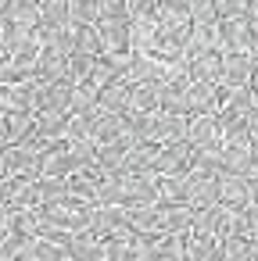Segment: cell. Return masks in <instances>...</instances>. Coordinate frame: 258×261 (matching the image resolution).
Wrapping results in <instances>:
<instances>
[{
    "instance_id": "1",
    "label": "cell",
    "mask_w": 258,
    "mask_h": 261,
    "mask_svg": "<svg viewBox=\"0 0 258 261\" xmlns=\"http://www.w3.org/2000/svg\"><path fill=\"white\" fill-rule=\"evenodd\" d=\"M219 200L229 204V207H247L251 204V179L247 175L222 172L219 175Z\"/></svg>"
},
{
    "instance_id": "2",
    "label": "cell",
    "mask_w": 258,
    "mask_h": 261,
    "mask_svg": "<svg viewBox=\"0 0 258 261\" xmlns=\"http://www.w3.org/2000/svg\"><path fill=\"white\" fill-rule=\"evenodd\" d=\"M68 257H72V261H104V250L97 247L93 236H76V240L68 243Z\"/></svg>"
},
{
    "instance_id": "3",
    "label": "cell",
    "mask_w": 258,
    "mask_h": 261,
    "mask_svg": "<svg viewBox=\"0 0 258 261\" xmlns=\"http://www.w3.org/2000/svg\"><path fill=\"white\" fill-rule=\"evenodd\" d=\"M36 154L29 150V147H15V150H8V172H36Z\"/></svg>"
},
{
    "instance_id": "4",
    "label": "cell",
    "mask_w": 258,
    "mask_h": 261,
    "mask_svg": "<svg viewBox=\"0 0 258 261\" xmlns=\"http://www.w3.org/2000/svg\"><path fill=\"white\" fill-rule=\"evenodd\" d=\"M158 165H161V172H183L190 165V147H169Z\"/></svg>"
},
{
    "instance_id": "5",
    "label": "cell",
    "mask_w": 258,
    "mask_h": 261,
    "mask_svg": "<svg viewBox=\"0 0 258 261\" xmlns=\"http://www.w3.org/2000/svg\"><path fill=\"white\" fill-rule=\"evenodd\" d=\"M104 257H108V261H136V257H140V247H129V243H122V240H111V243L104 247Z\"/></svg>"
},
{
    "instance_id": "6",
    "label": "cell",
    "mask_w": 258,
    "mask_h": 261,
    "mask_svg": "<svg viewBox=\"0 0 258 261\" xmlns=\"http://www.w3.org/2000/svg\"><path fill=\"white\" fill-rule=\"evenodd\" d=\"M8 18L26 25V22L36 18V4H33V0H8Z\"/></svg>"
},
{
    "instance_id": "7",
    "label": "cell",
    "mask_w": 258,
    "mask_h": 261,
    "mask_svg": "<svg viewBox=\"0 0 258 261\" xmlns=\"http://www.w3.org/2000/svg\"><path fill=\"white\" fill-rule=\"evenodd\" d=\"M183 133H186L183 118H165V122L158 125V136H161V140H179Z\"/></svg>"
},
{
    "instance_id": "8",
    "label": "cell",
    "mask_w": 258,
    "mask_h": 261,
    "mask_svg": "<svg viewBox=\"0 0 258 261\" xmlns=\"http://www.w3.org/2000/svg\"><path fill=\"white\" fill-rule=\"evenodd\" d=\"M0 172H8V154L0 150Z\"/></svg>"
}]
</instances>
